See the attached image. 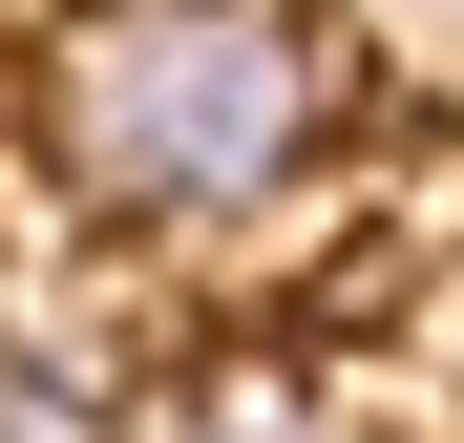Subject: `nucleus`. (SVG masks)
<instances>
[{"label": "nucleus", "mask_w": 464, "mask_h": 443, "mask_svg": "<svg viewBox=\"0 0 464 443\" xmlns=\"http://www.w3.org/2000/svg\"><path fill=\"white\" fill-rule=\"evenodd\" d=\"M127 443H338V401H317V380H275V359H254V380H190V401H148Z\"/></svg>", "instance_id": "nucleus-2"}, {"label": "nucleus", "mask_w": 464, "mask_h": 443, "mask_svg": "<svg viewBox=\"0 0 464 443\" xmlns=\"http://www.w3.org/2000/svg\"><path fill=\"white\" fill-rule=\"evenodd\" d=\"M43 106H63V169H106L127 211H254L338 127V43L295 0H85Z\"/></svg>", "instance_id": "nucleus-1"}]
</instances>
